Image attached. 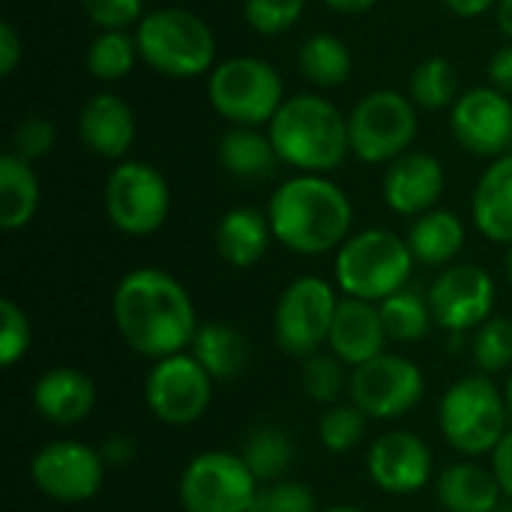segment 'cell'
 <instances>
[{"instance_id": "obj_1", "label": "cell", "mask_w": 512, "mask_h": 512, "mask_svg": "<svg viewBox=\"0 0 512 512\" xmlns=\"http://www.w3.org/2000/svg\"><path fill=\"white\" fill-rule=\"evenodd\" d=\"M111 318L126 348L153 363L192 348L201 327L183 282L159 267L129 270L117 282Z\"/></svg>"}, {"instance_id": "obj_2", "label": "cell", "mask_w": 512, "mask_h": 512, "mask_svg": "<svg viewBox=\"0 0 512 512\" xmlns=\"http://www.w3.org/2000/svg\"><path fill=\"white\" fill-rule=\"evenodd\" d=\"M273 240L297 255H324L351 237L354 207L327 174H294L279 183L267 204Z\"/></svg>"}, {"instance_id": "obj_3", "label": "cell", "mask_w": 512, "mask_h": 512, "mask_svg": "<svg viewBox=\"0 0 512 512\" xmlns=\"http://www.w3.org/2000/svg\"><path fill=\"white\" fill-rule=\"evenodd\" d=\"M267 135L282 165H291L297 174H330L351 153L348 117L318 93L288 96Z\"/></svg>"}, {"instance_id": "obj_4", "label": "cell", "mask_w": 512, "mask_h": 512, "mask_svg": "<svg viewBox=\"0 0 512 512\" xmlns=\"http://www.w3.org/2000/svg\"><path fill=\"white\" fill-rule=\"evenodd\" d=\"M141 60L168 78H201L216 69V33L180 6L153 9L135 27Z\"/></svg>"}, {"instance_id": "obj_5", "label": "cell", "mask_w": 512, "mask_h": 512, "mask_svg": "<svg viewBox=\"0 0 512 512\" xmlns=\"http://www.w3.org/2000/svg\"><path fill=\"white\" fill-rule=\"evenodd\" d=\"M411 270L408 240L384 228L357 231L336 249V285L345 297L381 303L408 285Z\"/></svg>"}, {"instance_id": "obj_6", "label": "cell", "mask_w": 512, "mask_h": 512, "mask_svg": "<svg viewBox=\"0 0 512 512\" xmlns=\"http://www.w3.org/2000/svg\"><path fill=\"white\" fill-rule=\"evenodd\" d=\"M507 396L492 375H468L447 387L438 405V426L444 441L462 456H486L510 432Z\"/></svg>"}, {"instance_id": "obj_7", "label": "cell", "mask_w": 512, "mask_h": 512, "mask_svg": "<svg viewBox=\"0 0 512 512\" xmlns=\"http://www.w3.org/2000/svg\"><path fill=\"white\" fill-rule=\"evenodd\" d=\"M207 99L231 126H270L285 102V84L273 63L261 57H228L207 75Z\"/></svg>"}, {"instance_id": "obj_8", "label": "cell", "mask_w": 512, "mask_h": 512, "mask_svg": "<svg viewBox=\"0 0 512 512\" xmlns=\"http://www.w3.org/2000/svg\"><path fill=\"white\" fill-rule=\"evenodd\" d=\"M420 117L402 90H372L348 114L351 153L366 165H390L405 156L417 138Z\"/></svg>"}, {"instance_id": "obj_9", "label": "cell", "mask_w": 512, "mask_h": 512, "mask_svg": "<svg viewBox=\"0 0 512 512\" xmlns=\"http://www.w3.org/2000/svg\"><path fill=\"white\" fill-rule=\"evenodd\" d=\"M105 213L120 234H156L171 213V186L165 174L150 162L123 159L105 180Z\"/></svg>"}, {"instance_id": "obj_10", "label": "cell", "mask_w": 512, "mask_h": 512, "mask_svg": "<svg viewBox=\"0 0 512 512\" xmlns=\"http://www.w3.org/2000/svg\"><path fill=\"white\" fill-rule=\"evenodd\" d=\"M339 300L327 279L321 276H300L294 279L276 303L273 312V336L279 351L291 357H312L330 342L333 318Z\"/></svg>"}, {"instance_id": "obj_11", "label": "cell", "mask_w": 512, "mask_h": 512, "mask_svg": "<svg viewBox=\"0 0 512 512\" xmlns=\"http://www.w3.org/2000/svg\"><path fill=\"white\" fill-rule=\"evenodd\" d=\"M258 489L240 453L207 450L183 468L180 504L186 512H249Z\"/></svg>"}, {"instance_id": "obj_12", "label": "cell", "mask_w": 512, "mask_h": 512, "mask_svg": "<svg viewBox=\"0 0 512 512\" xmlns=\"http://www.w3.org/2000/svg\"><path fill=\"white\" fill-rule=\"evenodd\" d=\"M348 393L351 405H357L366 417L396 420L420 405L426 393V375L414 360L384 351L351 372Z\"/></svg>"}, {"instance_id": "obj_13", "label": "cell", "mask_w": 512, "mask_h": 512, "mask_svg": "<svg viewBox=\"0 0 512 512\" xmlns=\"http://www.w3.org/2000/svg\"><path fill=\"white\" fill-rule=\"evenodd\" d=\"M210 399L213 378L192 357V351L156 360L144 378V402L150 414L165 426H192L204 417Z\"/></svg>"}, {"instance_id": "obj_14", "label": "cell", "mask_w": 512, "mask_h": 512, "mask_svg": "<svg viewBox=\"0 0 512 512\" xmlns=\"http://www.w3.org/2000/svg\"><path fill=\"white\" fill-rule=\"evenodd\" d=\"M426 300L441 330H447L450 336H465L492 318L495 279L486 267L450 264L435 276Z\"/></svg>"}, {"instance_id": "obj_15", "label": "cell", "mask_w": 512, "mask_h": 512, "mask_svg": "<svg viewBox=\"0 0 512 512\" xmlns=\"http://www.w3.org/2000/svg\"><path fill=\"white\" fill-rule=\"evenodd\" d=\"M105 468L108 465L99 450L81 441H54L33 456L30 480L51 501L84 504L102 489Z\"/></svg>"}, {"instance_id": "obj_16", "label": "cell", "mask_w": 512, "mask_h": 512, "mask_svg": "<svg viewBox=\"0 0 512 512\" xmlns=\"http://www.w3.org/2000/svg\"><path fill=\"white\" fill-rule=\"evenodd\" d=\"M450 129L468 153L498 159L512 147V99L492 84L471 87L456 99Z\"/></svg>"}, {"instance_id": "obj_17", "label": "cell", "mask_w": 512, "mask_h": 512, "mask_svg": "<svg viewBox=\"0 0 512 512\" xmlns=\"http://www.w3.org/2000/svg\"><path fill=\"white\" fill-rule=\"evenodd\" d=\"M366 471L381 492L414 495L432 480V450L420 435L393 429L372 441L366 453Z\"/></svg>"}, {"instance_id": "obj_18", "label": "cell", "mask_w": 512, "mask_h": 512, "mask_svg": "<svg viewBox=\"0 0 512 512\" xmlns=\"http://www.w3.org/2000/svg\"><path fill=\"white\" fill-rule=\"evenodd\" d=\"M444 165L432 153L408 150L384 171V201L399 216H423L435 210L444 195Z\"/></svg>"}, {"instance_id": "obj_19", "label": "cell", "mask_w": 512, "mask_h": 512, "mask_svg": "<svg viewBox=\"0 0 512 512\" xmlns=\"http://www.w3.org/2000/svg\"><path fill=\"white\" fill-rule=\"evenodd\" d=\"M384 342H387V330L378 303L342 297L327 342L330 354H336L345 366L357 369L375 360L378 354H384Z\"/></svg>"}, {"instance_id": "obj_20", "label": "cell", "mask_w": 512, "mask_h": 512, "mask_svg": "<svg viewBox=\"0 0 512 512\" xmlns=\"http://www.w3.org/2000/svg\"><path fill=\"white\" fill-rule=\"evenodd\" d=\"M78 138L90 153L123 162L135 141V114L129 102L117 93L90 96L78 111Z\"/></svg>"}, {"instance_id": "obj_21", "label": "cell", "mask_w": 512, "mask_h": 512, "mask_svg": "<svg viewBox=\"0 0 512 512\" xmlns=\"http://www.w3.org/2000/svg\"><path fill=\"white\" fill-rule=\"evenodd\" d=\"M33 408L57 426L84 423L96 408V384L81 369H48L33 384Z\"/></svg>"}, {"instance_id": "obj_22", "label": "cell", "mask_w": 512, "mask_h": 512, "mask_svg": "<svg viewBox=\"0 0 512 512\" xmlns=\"http://www.w3.org/2000/svg\"><path fill=\"white\" fill-rule=\"evenodd\" d=\"M471 216L486 240L512 246V153L498 156L483 171L471 198Z\"/></svg>"}, {"instance_id": "obj_23", "label": "cell", "mask_w": 512, "mask_h": 512, "mask_svg": "<svg viewBox=\"0 0 512 512\" xmlns=\"http://www.w3.org/2000/svg\"><path fill=\"white\" fill-rule=\"evenodd\" d=\"M438 504L447 512H501L504 489L492 468L459 462L438 474Z\"/></svg>"}, {"instance_id": "obj_24", "label": "cell", "mask_w": 512, "mask_h": 512, "mask_svg": "<svg viewBox=\"0 0 512 512\" xmlns=\"http://www.w3.org/2000/svg\"><path fill=\"white\" fill-rule=\"evenodd\" d=\"M270 240H273L270 219L255 207H234L216 225V252L222 255L225 264L237 270L255 267L267 255Z\"/></svg>"}, {"instance_id": "obj_25", "label": "cell", "mask_w": 512, "mask_h": 512, "mask_svg": "<svg viewBox=\"0 0 512 512\" xmlns=\"http://www.w3.org/2000/svg\"><path fill=\"white\" fill-rule=\"evenodd\" d=\"M216 156H219V165L234 180H249V183L273 177L276 168L282 165L270 135L255 126H231L222 135Z\"/></svg>"}, {"instance_id": "obj_26", "label": "cell", "mask_w": 512, "mask_h": 512, "mask_svg": "<svg viewBox=\"0 0 512 512\" xmlns=\"http://www.w3.org/2000/svg\"><path fill=\"white\" fill-rule=\"evenodd\" d=\"M408 246L414 261L426 267H450L465 246V225L450 210H429L417 216L408 228Z\"/></svg>"}, {"instance_id": "obj_27", "label": "cell", "mask_w": 512, "mask_h": 512, "mask_svg": "<svg viewBox=\"0 0 512 512\" xmlns=\"http://www.w3.org/2000/svg\"><path fill=\"white\" fill-rule=\"evenodd\" d=\"M39 198L42 192L33 162L6 150L0 156V228L18 231L30 225L39 210Z\"/></svg>"}, {"instance_id": "obj_28", "label": "cell", "mask_w": 512, "mask_h": 512, "mask_svg": "<svg viewBox=\"0 0 512 512\" xmlns=\"http://www.w3.org/2000/svg\"><path fill=\"white\" fill-rule=\"evenodd\" d=\"M192 357L210 372L213 381H231L243 375L249 363V342L231 324H201L192 339Z\"/></svg>"}, {"instance_id": "obj_29", "label": "cell", "mask_w": 512, "mask_h": 512, "mask_svg": "<svg viewBox=\"0 0 512 512\" xmlns=\"http://www.w3.org/2000/svg\"><path fill=\"white\" fill-rule=\"evenodd\" d=\"M297 63H300L303 78L312 81L321 90L342 87L351 78V69H354L351 48L336 33H315V36H309L300 45V51H297Z\"/></svg>"}, {"instance_id": "obj_30", "label": "cell", "mask_w": 512, "mask_h": 512, "mask_svg": "<svg viewBox=\"0 0 512 512\" xmlns=\"http://www.w3.org/2000/svg\"><path fill=\"white\" fill-rule=\"evenodd\" d=\"M240 456L249 465V471L258 477L261 486L279 483V480H285V474L294 462V441L282 426L261 423L246 432Z\"/></svg>"}, {"instance_id": "obj_31", "label": "cell", "mask_w": 512, "mask_h": 512, "mask_svg": "<svg viewBox=\"0 0 512 512\" xmlns=\"http://www.w3.org/2000/svg\"><path fill=\"white\" fill-rule=\"evenodd\" d=\"M408 96L414 105L429 108V111H441V108H453L459 93V75L453 60L447 57H426L414 75H411V87Z\"/></svg>"}, {"instance_id": "obj_32", "label": "cell", "mask_w": 512, "mask_h": 512, "mask_svg": "<svg viewBox=\"0 0 512 512\" xmlns=\"http://www.w3.org/2000/svg\"><path fill=\"white\" fill-rule=\"evenodd\" d=\"M87 72L99 81H120L126 78L135 63L141 60L135 36L126 30H102L90 45H87Z\"/></svg>"}, {"instance_id": "obj_33", "label": "cell", "mask_w": 512, "mask_h": 512, "mask_svg": "<svg viewBox=\"0 0 512 512\" xmlns=\"http://www.w3.org/2000/svg\"><path fill=\"white\" fill-rule=\"evenodd\" d=\"M378 309H381L387 339H393V342H420L435 321L429 300H423L417 291H408V288L381 300Z\"/></svg>"}, {"instance_id": "obj_34", "label": "cell", "mask_w": 512, "mask_h": 512, "mask_svg": "<svg viewBox=\"0 0 512 512\" xmlns=\"http://www.w3.org/2000/svg\"><path fill=\"white\" fill-rule=\"evenodd\" d=\"M471 357L483 375H498L512 366V318L492 315L474 330Z\"/></svg>"}, {"instance_id": "obj_35", "label": "cell", "mask_w": 512, "mask_h": 512, "mask_svg": "<svg viewBox=\"0 0 512 512\" xmlns=\"http://www.w3.org/2000/svg\"><path fill=\"white\" fill-rule=\"evenodd\" d=\"M303 393L318 405H336L348 390L351 375H345V363L336 354H312L303 360Z\"/></svg>"}, {"instance_id": "obj_36", "label": "cell", "mask_w": 512, "mask_h": 512, "mask_svg": "<svg viewBox=\"0 0 512 512\" xmlns=\"http://www.w3.org/2000/svg\"><path fill=\"white\" fill-rule=\"evenodd\" d=\"M366 414L357 405H330L318 420V438L327 453H351L366 435Z\"/></svg>"}, {"instance_id": "obj_37", "label": "cell", "mask_w": 512, "mask_h": 512, "mask_svg": "<svg viewBox=\"0 0 512 512\" xmlns=\"http://www.w3.org/2000/svg\"><path fill=\"white\" fill-rule=\"evenodd\" d=\"M306 12V0H246L243 18L261 36H279L291 30Z\"/></svg>"}, {"instance_id": "obj_38", "label": "cell", "mask_w": 512, "mask_h": 512, "mask_svg": "<svg viewBox=\"0 0 512 512\" xmlns=\"http://www.w3.org/2000/svg\"><path fill=\"white\" fill-rule=\"evenodd\" d=\"M30 339L33 333H30L27 312L15 300L3 297L0 300V363L6 369L15 366L30 351Z\"/></svg>"}, {"instance_id": "obj_39", "label": "cell", "mask_w": 512, "mask_h": 512, "mask_svg": "<svg viewBox=\"0 0 512 512\" xmlns=\"http://www.w3.org/2000/svg\"><path fill=\"white\" fill-rule=\"evenodd\" d=\"M249 512H318V507L309 486L294 480H279V483H264L258 489Z\"/></svg>"}, {"instance_id": "obj_40", "label": "cell", "mask_w": 512, "mask_h": 512, "mask_svg": "<svg viewBox=\"0 0 512 512\" xmlns=\"http://www.w3.org/2000/svg\"><path fill=\"white\" fill-rule=\"evenodd\" d=\"M54 141H57L54 123L42 114H30L15 126V132L9 138V153L21 156L27 162H36L54 150Z\"/></svg>"}, {"instance_id": "obj_41", "label": "cell", "mask_w": 512, "mask_h": 512, "mask_svg": "<svg viewBox=\"0 0 512 512\" xmlns=\"http://www.w3.org/2000/svg\"><path fill=\"white\" fill-rule=\"evenodd\" d=\"M81 6L99 30H126L132 24L138 27L147 15L144 0H81Z\"/></svg>"}, {"instance_id": "obj_42", "label": "cell", "mask_w": 512, "mask_h": 512, "mask_svg": "<svg viewBox=\"0 0 512 512\" xmlns=\"http://www.w3.org/2000/svg\"><path fill=\"white\" fill-rule=\"evenodd\" d=\"M21 57H24V42L18 30L12 27V21H3L0 24V75L9 78L18 69Z\"/></svg>"}, {"instance_id": "obj_43", "label": "cell", "mask_w": 512, "mask_h": 512, "mask_svg": "<svg viewBox=\"0 0 512 512\" xmlns=\"http://www.w3.org/2000/svg\"><path fill=\"white\" fill-rule=\"evenodd\" d=\"M489 81H492L495 90L512 96V42L492 54V60H489Z\"/></svg>"}, {"instance_id": "obj_44", "label": "cell", "mask_w": 512, "mask_h": 512, "mask_svg": "<svg viewBox=\"0 0 512 512\" xmlns=\"http://www.w3.org/2000/svg\"><path fill=\"white\" fill-rule=\"evenodd\" d=\"M492 471H495L504 495L512 501V429L501 438V444L492 450Z\"/></svg>"}, {"instance_id": "obj_45", "label": "cell", "mask_w": 512, "mask_h": 512, "mask_svg": "<svg viewBox=\"0 0 512 512\" xmlns=\"http://www.w3.org/2000/svg\"><path fill=\"white\" fill-rule=\"evenodd\" d=\"M105 465H129L135 459V441L129 435H111L102 447H99Z\"/></svg>"}, {"instance_id": "obj_46", "label": "cell", "mask_w": 512, "mask_h": 512, "mask_svg": "<svg viewBox=\"0 0 512 512\" xmlns=\"http://www.w3.org/2000/svg\"><path fill=\"white\" fill-rule=\"evenodd\" d=\"M441 3L453 15H459V18H477V15H483V12L498 6V0H441Z\"/></svg>"}, {"instance_id": "obj_47", "label": "cell", "mask_w": 512, "mask_h": 512, "mask_svg": "<svg viewBox=\"0 0 512 512\" xmlns=\"http://www.w3.org/2000/svg\"><path fill=\"white\" fill-rule=\"evenodd\" d=\"M378 0H324V6H330L333 12H342V15H360V12H369Z\"/></svg>"}, {"instance_id": "obj_48", "label": "cell", "mask_w": 512, "mask_h": 512, "mask_svg": "<svg viewBox=\"0 0 512 512\" xmlns=\"http://www.w3.org/2000/svg\"><path fill=\"white\" fill-rule=\"evenodd\" d=\"M495 21H498V30L512 42V0H498V6H495Z\"/></svg>"}, {"instance_id": "obj_49", "label": "cell", "mask_w": 512, "mask_h": 512, "mask_svg": "<svg viewBox=\"0 0 512 512\" xmlns=\"http://www.w3.org/2000/svg\"><path fill=\"white\" fill-rule=\"evenodd\" d=\"M504 273H507V282L512 285V246H507V255H504Z\"/></svg>"}, {"instance_id": "obj_50", "label": "cell", "mask_w": 512, "mask_h": 512, "mask_svg": "<svg viewBox=\"0 0 512 512\" xmlns=\"http://www.w3.org/2000/svg\"><path fill=\"white\" fill-rule=\"evenodd\" d=\"M318 512H366V510H360V507H351V504H339V507H327V510H318Z\"/></svg>"}, {"instance_id": "obj_51", "label": "cell", "mask_w": 512, "mask_h": 512, "mask_svg": "<svg viewBox=\"0 0 512 512\" xmlns=\"http://www.w3.org/2000/svg\"><path fill=\"white\" fill-rule=\"evenodd\" d=\"M504 396H507V408H510V420H512V372H510V378H507V390H504Z\"/></svg>"}]
</instances>
